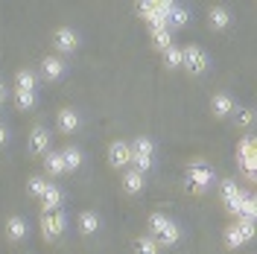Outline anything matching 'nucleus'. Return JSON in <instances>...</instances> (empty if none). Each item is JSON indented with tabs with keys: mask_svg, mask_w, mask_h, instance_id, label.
<instances>
[{
	"mask_svg": "<svg viewBox=\"0 0 257 254\" xmlns=\"http://www.w3.org/2000/svg\"><path fill=\"white\" fill-rule=\"evenodd\" d=\"M41 76L35 67H18L15 76H12V91H38Z\"/></svg>",
	"mask_w": 257,
	"mask_h": 254,
	"instance_id": "nucleus-15",
	"label": "nucleus"
},
{
	"mask_svg": "<svg viewBox=\"0 0 257 254\" xmlns=\"http://www.w3.org/2000/svg\"><path fill=\"white\" fill-rule=\"evenodd\" d=\"M128 149H132V167L141 170V173H149L155 167V141L149 135H138L135 141H128Z\"/></svg>",
	"mask_w": 257,
	"mask_h": 254,
	"instance_id": "nucleus-4",
	"label": "nucleus"
},
{
	"mask_svg": "<svg viewBox=\"0 0 257 254\" xmlns=\"http://www.w3.org/2000/svg\"><path fill=\"white\" fill-rule=\"evenodd\" d=\"M67 213H64V207L59 210H41V219H38V228H41V237L44 242H59L64 237V231H67Z\"/></svg>",
	"mask_w": 257,
	"mask_h": 254,
	"instance_id": "nucleus-5",
	"label": "nucleus"
},
{
	"mask_svg": "<svg viewBox=\"0 0 257 254\" xmlns=\"http://www.w3.org/2000/svg\"><path fill=\"white\" fill-rule=\"evenodd\" d=\"M6 143H9V126H6V123L0 120V149H3Z\"/></svg>",
	"mask_w": 257,
	"mask_h": 254,
	"instance_id": "nucleus-32",
	"label": "nucleus"
},
{
	"mask_svg": "<svg viewBox=\"0 0 257 254\" xmlns=\"http://www.w3.org/2000/svg\"><path fill=\"white\" fill-rule=\"evenodd\" d=\"M64 199H67L64 187L56 184V181H50L47 190L41 193V199H38V205H41V210H59V207H64Z\"/></svg>",
	"mask_w": 257,
	"mask_h": 254,
	"instance_id": "nucleus-16",
	"label": "nucleus"
},
{
	"mask_svg": "<svg viewBox=\"0 0 257 254\" xmlns=\"http://www.w3.org/2000/svg\"><path fill=\"white\" fill-rule=\"evenodd\" d=\"M158 56L167 70H181V44H170L167 50H161Z\"/></svg>",
	"mask_w": 257,
	"mask_h": 254,
	"instance_id": "nucleus-29",
	"label": "nucleus"
},
{
	"mask_svg": "<svg viewBox=\"0 0 257 254\" xmlns=\"http://www.w3.org/2000/svg\"><path fill=\"white\" fill-rule=\"evenodd\" d=\"M9 94H12V91H9V82L0 76V108H3L6 102H9Z\"/></svg>",
	"mask_w": 257,
	"mask_h": 254,
	"instance_id": "nucleus-30",
	"label": "nucleus"
},
{
	"mask_svg": "<svg viewBox=\"0 0 257 254\" xmlns=\"http://www.w3.org/2000/svg\"><path fill=\"white\" fill-rule=\"evenodd\" d=\"M50 47H53V53L56 56H73L76 50L82 47V35L79 30H73L70 24H59L56 30L50 32Z\"/></svg>",
	"mask_w": 257,
	"mask_h": 254,
	"instance_id": "nucleus-2",
	"label": "nucleus"
},
{
	"mask_svg": "<svg viewBox=\"0 0 257 254\" xmlns=\"http://www.w3.org/2000/svg\"><path fill=\"white\" fill-rule=\"evenodd\" d=\"M50 149H53V135H50L47 126H41V123H35L30 129V135H27V155L30 158H44Z\"/></svg>",
	"mask_w": 257,
	"mask_h": 254,
	"instance_id": "nucleus-7",
	"label": "nucleus"
},
{
	"mask_svg": "<svg viewBox=\"0 0 257 254\" xmlns=\"http://www.w3.org/2000/svg\"><path fill=\"white\" fill-rule=\"evenodd\" d=\"M76 228H79L82 237H96V234L102 231V213L94 210V207L79 210V216H76Z\"/></svg>",
	"mask_w": 257,
	"mask_h": 254,
	"instance_id": "nucleus-14",
	"label": "nucleus"
},
{
	"mask_svg": "<svg viewBox=\"0 0 257 254\" xmlns=\"http://www.w3.org/2000/svg\"><path fill=\"white\" fill-rule=\"evenodd\" d=\"M9 96H12L15 111H21V114H32L35 108H38V102H41L38 91H12Z\"/></svg>",
	"mask_w": 257,
	"mask_h": 254,
	"instance_id": "nucleus-18",
	"label": "nucleus"
},
{
	"mask_svg": "<svg viewBox=\"0 0 257 254\" xmlns=\"http://www.w3.org/2000/svg\"><path fill=\"white\" fill-rule=\"evenodd\" d=\"M3 239H6L9 245L27 242V239H30V222H27L21 213H9V216L3 219Z\"/></svg>",
	"mask_w": 257,
	"mask_h": 254,
	"instance_id": "nucleus-8",
	"label": "nucleus"
},
{
	"mask_svg": "<svg viewBox=\"0 0 257 254\" xmlns=\"http://www.w3.org/2000/svg\"><path fill=\"white\" fill-rule=\"evenodd\" d=\"M228 120H231V126L240 129V132H251V129H254L257 114H254V108H251V105H237V108H234V114H231Z\"/></svg>",
	"mask_w": 257,
	"mask_h": 254,
	"instance_id": "nucleus-22",
	"label": "nucleus"
},
{
	"mask_svg": "<svg viewBox=\"0 0 257 254\" xmlns=\"http://www.w3.org/2000/svg\"><path fill=\"white\" fill-rule=\"evenodd\" d=\"M210 114H213V120H228L231 114H234V108H237V99H234V94L231 91H216V94L210 96Z\"/></svg>",
	"mask_w": 257,
	"mask_h": 254,
	"instance_id": "nucleus-13",
	"label": "nucleus"
},
{
	"mask_svg": "<svg viewBox=\"0 0 257 254\" xmlns=\"http://www.w3.org/2000/svg\"><path fill=\"white\" fill-rule=\"evenodd\" d=\"M38 76L41 82H50V85H56V82H62L67 73H70V64L64 56H56V53H47V56H41V62H38Z\"/></svg>",
	"mask_w": 257,
	"mask_h": 254,
	"instance_id": "nucleus-6",
	"label": "nucleus"
},
{
	"mask_svg": "<svg viewBox=\"0 0 257 254\" xmlns=\"http://www.w3.org/2000/svg\"><path fill=\"white\" fill-rule=\"evenodd\" d=\"M41 167H44V175H47L50 181H56V178L67 175V170H64V161H62V152H59V149H50L47 155L41 158Z\"/></svg>",
	"mask_w": 257,
	"mask_h": 254,
	"instance_id": "nucleus-19",
	"label": "nucleus"
},
{
	"mask_svg": "<svg viewBox=\"0 0 257 254\" xmlns=\"http://www.w3.org/2000/svg\"><path fill=\"white\" fill-rule=\"evenodd\" d=\"M155 239H158L161 251H164V248H176V245H181V239H184V231H181V225H178L176 219H170L167 228H164Z\"/></svg>",
	"mask_w": 257,
	"mask_h": 254,
	"instance_id": "nucleus-20",
	"label": "nucleus"
},
{
	"mask_svg": "<svg viewBox=\"0 0 257 254\" xmlns=\"http://www.w3.org/2000/svg\"><path fill=\"white\" fill-rule=\"evenodd\" d=\"M59 152H62L64 170H67V173H79L82 164H85V152H82V146H76V143H64Z\"/></svg>",
	"mask_w": 257,
	"mask_h": 254,
	"instance_id": "nucleus-17",
	"label": "nucleus"
},
{
	"mask_svg": "<svg viewBox=\"0 0 257 254\" xmlns=\"http://www.w3.org/2000/svg\"><path fill=\"white\" fill-rule=\"evenodd\" d=\"M234 27V12L225 3H213L208 9V30L210 32H228Z\"/></svg>",
	"mask_w": 257,
	"mask_h": 254,
	"instance_id": "nucleus-11",
	"label": "nucleus"
},
{
	"mask_svg": "<svg viewBox=\"0 0 257 254\" xmlns=\"http://www.w3.org/2000/svg\"><path fill=\"white\" fill-rule=\"evenodd\" d=\"M47 184H50V178L44 173H32L30 178H27V196L38 202V199H41V193L47 190Z\"/></svg>",
	"mask_w": 257,
	"mask_h": 254,
	"instance_id": "nucleus-27",
	"label": "nucleus"
},
{
	"mask_svg": "<svg viewBox=\"0 0 257 254\" xmlns=\"http://www.w3.org/2000/svg\"><path fill=\"white\" fill-rule=\"evenodd\" d=\"M144 190H146V175L135 167H126L120 173V193L123 196H141Z\"/></svg>",
	"mask_w": 257,
	"mask_h": 254,
	"instance_id": "nucleus-12",
	"label": "nucleus"
},
{
	"mask_svg": "<svg viewBox=\"0 0 257 254\" xmlns=\"http://www.w3.org/2000/svg\"><path fill=\"white\" fill-rule=\"evenodd\" d=\"M242 193V187H240V181L237 178H222V181H216V196H219V205H228L231 199H237Z\"/></svg>",
	"mask_w": 257,
	"mask_h": 254,
	"instance_id": "nucleus-24",
	"label": "nucleus"
},
{
	"mask_svg": "<svg viewBox=\"0 0 257 254\" xmlns=\"http://www.w3.org/2000/svg\"><path fill=\"white\" fill-rule=\"evenodd\" d=\"M132 251L135 254H164L158 239L152 237V234H138V237L132 239Z\"/></svg>",
	"mask_w": 257,
	"mask_h": 254,
	"instance_id": "nucleus-25",
	"label": "nucleus"
},
{
	"mask_svg": "<svg viewBox=\"0 0 257 254\" xmlns=\"http://www.w3.org/2000/svg\"><path fill=\"white\" fill-rule=\"evenodd\" d=\"M213 184H216V170L205 158H193L184 167V187H187V193L205 196V193L213 190Z\"/></svg>",
	"mask_w": 257,
	"mask_h": 254,
	"instance_id": "nucleus-1",
	"label": "nucleus"
},
{
	"mask_svg": "<svg viewBox=\"0 0 257 254\" xmlns=\"http://www.w3.org/2000/svg\"><path fill=\"white\" fill-rule=\"evenodd\" d=\"M245 242H248V239H245V234L240 231V225L231 219V222L222 228V245L228 248V251H240Z\"/></svg>",
	"mask_w": 257,
	"mask_h": 254,
	"instance_id": "nucleus-21",
	"label": "nucleus"
},
{
	"mask_svg": "<svg viewBox=\"0 0 257 254\" xmlns=\"http://www.w3.org/2000/svg\"><path fill=\"white\" fill-rule=\"evenodd\" d=\"M173 35H176V32H170L167 27H161V30H149V44H152L155 53H161V50H167L170 44H176Z\"/></svg>",
	"mask_w": 257,
	"mask_h": 254,
	"instance_id": "nucleus-26",
	"label": "nucleus"
},
{
	"mask_svg": "<svg viewBox=\"0 0 257 254\" xmlns=\"http://www.w3.org/2000/svg\"><path fill=\"white\" fill-rule=\"evenodd\" d=\"M181 70L187 76H205L210 70V53L202 44H184L181 47Z\"/></svg>",
	"mask_w": 257,
	"mask_h": 254,
	"instance_id": "nucleus-3",
	"label": "nucleus"
},
{
	"mask_svg": "<svg viewBox=\"0 0 257 254\" xmlns=\"http://www.w3.org/2000/svg\"><path fill=\"white\" fill-rule=\"evenodd\" d=\"M173 216L170 213H164V210H152L149 216H146V234H152V237H158L161 231L167 228V222H170Z\"/></svg>",
	"mask_w": 257,
	"mask_h": 254,
	"instance_id": "nucleus-28",
	"label": "nucleus"
},
{
	"mask_svg": "<svg viewBox=\"0 0 257 254\" xmlns=\"http://www.w3.org/2000/svg\"><path fill=\"white\" fill-rule=\"evenodd\" d=\"M190 9L184 6V3H176L170 12H167V27H170V32H178V30H184L187 24H190Z\"/></svg>",
	"mask_w": 257,
	"mask_h": 254,
	"instance_id": "nucleus-23",
	"label": "nucleus"
},
{
	"mask_svg": "<svg viewBox=\"0 0 257 254\" xmlns=\"http://www.w3.org/2000/svg\"><path fill=\"white\" fill-rule=\"evenodd\" d=\"M82 129V114L76 108H70V105H64L56 111V132L64 135V138H73L76 132Z\"/></svg>",
	"mask_w": 257,
	"mask_h": 254,
	"instance_id": "nucleus-10",
	"label": "nucleus"
},
{
	"mask_svg": "<svg viewBox=\"0 0 257 254\" xmlns=\"http://www.w3.org/2000/svg\"><path fill=\"white\" fill-rule=\"evenodd\" d=\"M105 161H108V167L117 170V173H123L126 167H132V149H128V141L114 138V141L108 143V149H105Z\"/></svg>",
	"mask_w": 257,
	"mask_h": 254,
	"instance_id": "nucleus-9",
	"label": "nucleus"
},
{
	"mask_svg": "<svg viewBox=\"0 0 257 254\" xmlns=\"http://www.w3.org/2000/svg\"><path fill=\"white\" fill-rule=\"evenodd\" d=\"M152 3H155V6H158L161 12H170V9H173V6H176L178 0H152Z\"/></svg>",
	"mask_w": 257,
	"mask_h": 254,
	"instance_id": "nucleus-31",
	"label": "nucleus"
}]
</instances>
